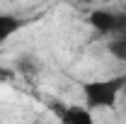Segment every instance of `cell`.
<instances>
[{
    "instance_id": "5",
    "label": "cell",
    "mask_w": 126,
    "mask_h": 124,
    "mask_svg": "<svg viewBox=\"0 0 126 124\" xmlns=\"http://www.w3.org/2000/svg\"><path fill=\"white\" fill-rule=\"evenodd\" d=\"M107 49H109V54L114 56V59L126 61V34H121V37H111L109 44H107Z\"/></svg>"
},
{
    "instance_id": "7",
    "label": "cell",
    "mask_w": 126,
    "mask_h": 124,
    "mask_svg": "<svg viewBox=\"0 0 126 124\" xmlns=\"http://www.w3.org/2000/svg\"><path fill=\"white\" fill-rule=\"evenodd\" d=\"M17 78V71L10 66H0V83H12Z\"/></svg>"
},
{
    "instance_id": "1",
    "label": "cell",
    "mask_w": 126,
    "mask_h": 124,
    "mask_svg": "<svg viewBox=\"0 0 126 124\" xmlns=\"http://www.w3.org/2000/svg\"><path fill=\"white\" fill-rule=\"evenodd\" d=\"M126 73L114 78H97V80H82L80 90L85 97V107L90 109H111L119 102V95L124 93Z\"/></svg>"
},
{
    "instance_id": "4",
    "label": "cell",
    "mask_w": 126,
    "mask_h": 124,
    "mask_svg": "<svg viewBox=\"0 0 126 124\" xmlns=\"http://www.w3.org/2000/svg\"><path fill=\"white\" fill-rule=\"evenodd\" d=\"M22 29V20L15 15H7V12H0V44H5L12 34Z\"/></svg>"
},
{
    "instance_id": "8",
    "label": "cell",
    "mask_w": 126,
    "mask_h": 124,
    "mask_svg": "<svg viewBox=\"0 0 126 124\" xmlns=\"http://www.w3.org/2000/svg\"><path fill=\"white\" fill-rule=\"evenodd\" d=\"M121 95H124V97H126V85H124V93H121Z\"/></svg>"
},
{
    "instance_id": "2",
    "label": "cell",
    "mask_w": 126,
    "mask_h": 124,
    "mask_svg": "<svg viewBox=\"0 0 126 124\" xmlns=\"http://www.w3.org/2000/svg\"><path fill=\"white\" fill-rule=\"evenodd\" d=\"M90 27L104 37H121L126 34V12H111V10H92L87 17Z\"/></svg>"
},
{
    "instance_id": "6",
    "label": "cell",
    "mask_w": 126,
    "mask_h": 124,
    "mask_svg": "<svg viewBox=\"0 0 126 124\" xmlns=\"http://www.w3.org/2000/svg\"><path fill=\"white\" fill-rule=\"evenodd\" d=\"M15 66H17V68H15L17 73H24V76H32V73L36 71V61H34V56H19Z\"/></svg>"
},
{
    "instance_id": "3",
    "label": "cell",
    "mask_w": 126,
    "mask_h": 124,
    "mask_svg": "<svg viewBox=\"0 0 126 124\" xmlns=\"http://www.w3.org/2000/svg\"><path fill=\"white\" fill-rule=\"evenodd\" d=\"M48 109L56 114V119L61 124H94L92 112L82 105H63L61 100H51Z\"/></svg>"
}]
</instances>
